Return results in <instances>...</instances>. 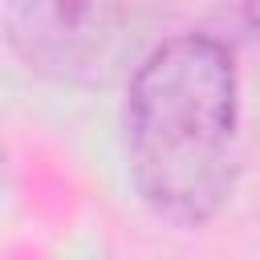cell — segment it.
<instances>
[{
  "label": "cell",
  "instance_id": "6da1fadb",
  "mask_svg": "<svg viewBox=\"0 0 260 260\" xmlns=\"http://www.w3.org/2000/svg\"><path fill=\"white\" fill-rule=\"evenodd\" d=\"M126 158L146 207L171 223L219 211L236 175V65L223 41L179 32L130 77Z\"/></svg>",
  "mask_w": 260,
  "mask_h": 260
}]
</instances>
